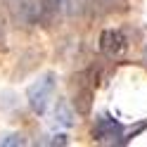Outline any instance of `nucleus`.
<instances>
[{"instance_id":"f257e3e1","label":"nucleus","mask_w":147,"mask_h":147,"mask_svg":"<svg viewBox=\"0 0 147 147\" xmlns=\"http://www.w3.org/2000/svg\"><path fill=\"white\" fill-rule=\"evenodd\" d=\"M55 86H57L55 74H45V76H40L36 83L29 86L26 100H29V107L33 109L36 114H45L48 112V107L52 102V95H55Z\"/></svg>"},{"instance_id":"f03ea898","label":"nucleus","mask_w":147,"mask_h":147,"mask_svg":"<svg viewBox=\"0 0 147 147\" xmlns=\"http://www.w3.org/2000/svg\"><path fill=\"white\" fill-rule=\"evenodd\" d=\"M93 135L97 142H116L119 138L123 135V126L116 121L114 116L109 114H100L95 119V126H93Z\"/></svg>"},{"instance_id":"7ed1b4c3","label":"nucleus","mask_w":147,"mask_h":147,"mask_svg":"<svg viewBox=\"0 0 147 147\" xmlns=\"http://www.w3.org/2000/svg\"><path fill=\"white\" fill-rule=\"evenodd\" d=\"M126 33L121 29H107L102 31V36H100V50H102V55H107V57H119L123 50H126Z\"/></svg>"},{"instance_id":"20e7f679","label":"nucleus","mask_w":147,"mask_h":147,"mask_svg":"<svg viewBox=\"0 0 147 147\" xmlns=\"http://www.w3.org/2000/svg\"><path fill=\"white\" fill-rule=\"evenodd\" d=\"M90 105H93V86L81 81V83L76 86V93H74V107H76V114L88 116L90 114Z\"/></svg>"},{"instance_id":"39448f33","label":"nucleus","mask_w":147,"mask_h":147,"mask_svg":"<svg viewBox=\"0 0 147 147\" xmlns=\"http://www.w3.org/2000/svg\"><path fill=\"white\" fill-rule=\"evenodd\" d=\"M55 123L62 126V128H71L76 123V112H74V107L67 102V100H57V105H55Z\"/></svg>"},{"instance_id":"423d86ee","label":"nucleus","mask_w":147,"mask_h":147,"mask_svg":"<svg viewBox=\"0 0 147 147\" xmlns=\"http://www.w3.org/2000/svg\"><path fill=\"white\" fill-rule=\"evenodd\" d=\"M90 3H93V7L97 12H102V14H107V12H121V10L128 7V0H90Z\"/></svg>"},{"instance_id":"0eeeda50","label":"nucleus","mask_w":147,"mask_h":147,"mask_svg":"<svg viewBox=\"0 0 147 147\" xmlns=\"http://www.w3.org/2000/svg\"><path fill=\"white\" fill-rule=\"evenodd\" d=\"M0 145L3 147H22V145H26V138L22 133H10V135L0 138Z\"/></svg>"},{"instance_id":"6e6552de","label":"nucleus","mask_w":147,"mask_h":147,"mask_svg":"<svg viewBox=\"0 0 147 147\" xmlns=\"http://www.w3.org/2000/svg\"><path fill=\"white\" fill-rule=\"evenodd\" d=\"M7 50V29H5V19L0 17V52Z\"/></svg>"},{"instance_id":"1a4fd4ad","label":"nucleus","mask_w":147,"mask_h":147,"mask_svg":"<svg viewBox=\"0 0 147 147\" xmlns=\"http://www.w3.org/2000/svg\"><path fill=\"white\" fill-rule=\"evenodd\" d=\"M145 62H147V48H145Z\"/></svg>"}]
</instances>
